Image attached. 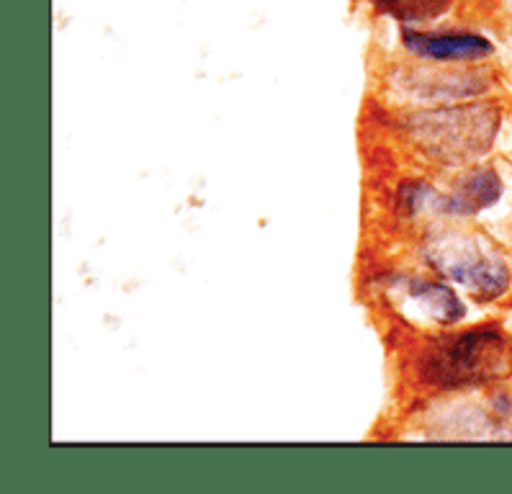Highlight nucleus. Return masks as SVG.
Returning <instances> with one entry per match:
<instances>
[{
  "mask_svg": "<svg viewBox=\"0 0 512 494\" xmlns=\"http://www.w3.org/2000/svg\"><path fill=\"white\" fill-rule=\"evenodd\" d=\"M500 88L502 75L489 65H430L402 57L381 75L384 98L412 109L492 98Z\"/></svg>",
  "mask_w": 512,
  "mask_h": 494,
  "instance_id": "4",
  "label": "nucleus"
},
{
  "mask_svg": "<svg viewBox=\"0 0 512 494\" xmlns=\"http://www.w3.org/2000/svg\"><path fill=\"white\" fill-rule=\"evenodd\" d=\"M425 271L464 289L476 304H494L512 291V266L482 232L435 224L417 247Z\"/></svg>",
  "mask_w": 512,
  "mask_h": 494,
  "instance_id": "3",
  "label": "nucleus"
},
{
  "mask_svg": "<svg viewBox=\"0 0 512 494\" xmlns=\"http://www.w3.org/2000/svg\"><path fill=\"white\" fill-rule=\"evenodd\" d=\"M397 47L404 60L430 65H489L497 57V42L471 26H399Z\"/></svg>",
  "mask_w": 512,
  "mask_h": 494,
  "instance_id": "5",
  "label": "nucleus"
},
{
  "mask_svg": "<svg viewBox=\"0 0 512 494\" xmlns=\"http://www.w3.org/2000/svg\"><path fill=\"white\" fill-rule=\"evenodd\" d=\"M386 294L404 320L420 330H448L466 320L469 304L456 286L435 273H399L389 278Z\"/></svg>",
  "mask_w": 512,
  "mask_h": 494,
  "instance_id": "6",
  "label": "nucleus"
},
{
  "mask_svg": "<svg viewBox=\"0 0 512 494\" xmlns=\"http://www.w3.org/2000/svg\"><path fill=\"white\" fill-rule=\"evenodd\" d=\"M512 374V338L502 325L466 327L430 338L410 363L417 389L428 394L471 392L476 386L502 384Z\"/></svg>",
  "mask_w": 512,
  "mask_h": 494,
  "instance_id": "2",
  "label": "nucleus"
},
{
  "mask_svg": "<svg viewBox=\"0 0 512 494\" xmlns=\"http://www.w3.org/2000/svg\"><path fill=\"white\" fill-rule=\"evenodd\" d=\"M507 109L494 98L430 106L399 114L397 129L422 163L458 170L482 163L505 139Z\"/></svg>",
  "mask_w": 512,
  "mask_h": 494,
  "instance_id": "1",
  "label": "nucleus"
},
{
  "mask_svg": "<svg viewBox=\"0 0 512 494\" xmlns=\"http://www.w3.org/2000/svg\"><path fill=\"white\" fill-rule=\"evenodd\" d=\"M368 6L399 26H433L446 19L458 0H366Z\"/></svg>",
  "mask_w": 512,
  "mask_h": 494,
  "instance_id": "8",
  "label": "nucleus"
},
{
  "mask_svg": "<svg viewBox=\"0 0 512 494\" xmlns=\"http://www.w3.org/2000/svg\"><path fill=\"white\" fill-rule=\"evenodd\" d=\"M505 191V175L497 165L487 160L471 163L453 173L446 191L438 188L430 217L440 222H466V219L484 217L502 204Z\"/></svg>",
  "mask_w": 512,
  "mask_h": 494,
  "instance_id": "7",
  "label": "nucleus"
}]
</instances>
